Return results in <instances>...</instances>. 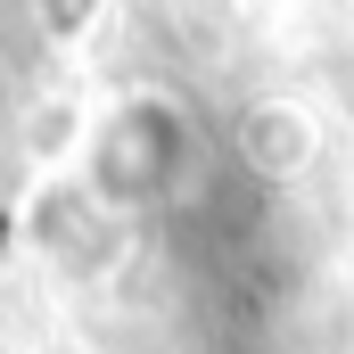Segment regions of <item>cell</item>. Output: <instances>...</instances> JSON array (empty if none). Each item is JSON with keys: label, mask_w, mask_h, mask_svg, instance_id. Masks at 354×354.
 Here are the masks:
<instances>
[{"label": "cell", "mask_w": 354, "mask_h": 354, "mask_svg": "<svg viewBox=\"0 0 354 354\" xmlns=\"http://www.w3.org/2000/svg\"><path fill=\"white\" fill-rule=\"evenodd\" d=\"M248 149L264 157L272 174H280V165H305V149H313V124H305L297 107H264V115L248 124Z\"/></svg>", "instance_id": "1"}]
</instances>
